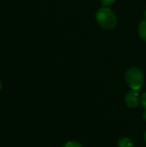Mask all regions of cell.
<instances>
[{"instance_id": "cell-1", "label": "cell", "mask_w": 146, "mask_h": 147, "mask_svg": "<svg viewBox=\"0 0 146 147\" xmlns=\"http://www.w3.org/2000/svg\"><path fill=\"white\" fill-rule=\"evenodd\" d=\"M96 18L99 25L104 29H113L117 24V17L108 7H102L98 9Z\"/></svg>"}, {"instance_id": "cell-2", "label": "cell", "mask_w": 146, "mask_h": 147, "mask_svg": "<svg viewBox=\"0 0 146 147\" xmlns=\"http://www.w3.org/2000/svg\"><path fill=\"white\" fill-rule=\"evenodd\" d=\"M126 81L131 90L138 91L141 89L144 83V75L142 71L135 66L129 68L126 73Z\"/></svg>"}, {"instance_id": "cell-3", "label": "cell", "mask_w": 146, "mask_h": 147, "mask_svg": "<svg viewBox=\"0 0 146 147\" xmlns=\"http://www.w3.org/2000/svg\"><path fill=\"white\" fill-rule=\"evenodd\" d=\"M140 102V97L137 90H131L126 93L125 96V102L126 106L130 109H135L139 106Z\"/></svg>"}, {"instance_id": "cell-4", "label": "cell", "mask_w": 146, "mask_h": 147, "mask_svg": "<svg viewBox=\"0 0 146 147\" xmlns=\"http://www.w3.org/2000/svg\"><path fill=\"white\" fill-rule=\"evenodd\" d=\"M118 146L119 147H133V141L126 137L121 138L118 141Z\"/></svg>"}, {"instance_id": "cell-5", "label": "cell", "mask_w": 146, "mask_h": 147, "mask_svg": "<svg viewBox=\"0 0 146 147\" xmlns=\"http://www.w3.org/2000/svg\"><path fill=\"white\" fill-rule=\"evenodd\" d=\"M139 34L141 39L146 41V20L140 22L139 26Z\"/></svg>"}, {"instance_id": "cell-6", "label": "cell", "mask_w": 146, "mask_h": 147, "mask_svg": "<svg viewBox=\"0 0 146 147\" xmlns=\"http://www.w3.org/2000/svg\"><path fill=\"white\" fill-rule=\"evenodd\" d=\"M62 147H82L81 144L76 141H68L65 145H63Z\"/></svg>"}, {"instance_id": "cell-7", "label": "cell", "mask_w": 146, "mask_h": 147, "mask_svg": "<svg viewBox=\"0 0 146 147\" xmlns=\"http://www.w3.org/2000/svg\"><path fill=\"white\" fill-rule=\"evenodd\" d=\"M116 0H101L102 4L103 5V7H108L109 5H111L112 3H114Z\"/></svg>"}, {"instance_id": "cell-8", "label": "cell", "mask_w": 146, "mask_h": 147, "mask_svg": "<svg viewBox=\"0 0 146 147\" xmlns=\"http://www.w3.org/2000/svg\"><path fill=\"white\" fill-rule=\"evenodd\" d=\"M141 103H142L143 108L145 109V110L146 111V92L143 94V96L141 97Z\"/></svg>"}, {"instance_id": "cell-9", "label": "cell", "mask_w": 146, "mask_h": 147, "mask_svg": "<svg viewBox=\"0 0 146 147\" xmlns=\"http://www.w3.org/2000/svg\"><path fill=\"white\" fill-rule=\"evenodd\" d=\"M143 116H144V119H145V120L146 121V111H145V113H144Z\"/></svg>"}, {"instance_id": "cell-10", "label": "cell", "mask_w": 146, "mask_h": 147, "mask_svg": "<svg viewBox=\"0 0 146 147\" xmlns=\"http://www.w3.org/2000/svg\"><path fill=\"white\" fill-rule=\"evenodd\" d=\"M144 139H145V143H146V132L145 133V136H144Z\"/></svg>"}, {"instance_id": "cell-11", "label": "cell", "mask_w": 146, "mask_h": 147, "mask_svg": "<svg viewBox=\"0 0 146 147\" xmlns=\"http://www.w3.org/2000/svg\"><path fill=\"white\" fill-rule=\"evenodd\" d=\"M1 88H2V84H1V81H0V90H1Z\"/></svg>"}, {"instance_id": "cell-12", "label": "cell", "mask_w": 146, "mask_h": 147, "mask_svg": "<svg viewBox=\"0 0 146 147\" xmlns=\"http://www.w3.org/2000/svg\"><path fill=\"white\" fill-rule=\"evenodd\" d=\"M145 20H146V9H145Z\"/></svg>"}]
</instances>
